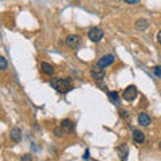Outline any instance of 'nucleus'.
<instances>
[{
  "label": "nucleus",
  "mask_w": 161,
  "mask_h": 161,
  "mask_svg": "<svg viewBox=\"0 0 161 161\" xmlns=\"http://www.w3.org/2000/svg\"><path fill=\"white\" fill-rule=\"evenodd\" d=\"M157 40H158V43L161 44V31H160V32L157 34Z\"/></svg>",
  "instance_id": "obj_20"
},
{
  "label": "nucleus",
  "mask_w": 161,
  "mask_h": 161,
  "mask_svg": "<svg viewBox=\"0 0 161 161\" xmlns=\"http://www.w3.org/2000/svg\"><path fill=\"white\" fill-rule=\"evenodd\" d=\"M125 3H128V4H136V3H140L141 0H124Z\"/></svg>",
  "instance_id": "obj_19"
},
{
  "label": "nucleus",
  "mask_w": 161,
  "mask_h": 161,
  "mask_svg": "<svg viewBox=\"0 0 161 161\" xmlns=\"http://www.w3.org/2000/svg\"><path fill=\"white\" fill-rule=\"evenodd\" d=\"M117 153H118V156H119V158H121V160H126L128 154H129L128 145H126V144H122V145H119V147L117 148Z\"/></svg>",
  "instance_id": "obj_9"
},
{
  "label": "nucleus",
  "mask_w": 161,
  "mask_h": 161,
  "mask_svg": "<svg viewBox=\"0 0 161 161\" xmlns=\"http://www.w3.org/2000/svg\"><path fill=\"white\" fill-rule=\"evenodd\" d=\"M51 86L60 94H66L71 90V82L70 79H62V78H54L51 79Z\"/></svg>",
  "instance_id": "obj_1"
},
{
  "label": "nucleus",
  "mask_w": 161,
  "mask_h": 161,
  "mask_svg": "<svg viewBox=\"0 0 161 161\" xmlns=\"http://www.w3.org/2000/svg\"><path fill=\"white\" fill-rule=\"evenodd\" d=\"M11 140L14 141V142H20L22 141V130H20L19 128H12L11 129Z\"/></svg>",
  "instance_id": "obj_8"
},
{
  "label": "nucleus",
  "mask_w": 161,
  "mask_h": 161,
  "mask_svg": "<svg viewBox=\"0 0 161 161\" xmlns=\"http://www.w3.org/2000/svg\"><path fill=\"white\" fill-rule=\"evenodd\" d=\"M66 44L71 48H77L80 46V38L78 35H69L66 38Z\"/></svg>",
  "instance_id": "obj_5"
},
{
  "label": "nucleus",
  "mask_w": 161,
  "mask_h": 161,
  "mask_svg": "<svg viewBox=\"0 0 161 161\" xmlns=\"http://www.w3.org/2000/svg\"><path fill=\"white\" fill-rule=\"evenodd\" d=\"M90 74H92V77L95 79V80H101V79H103L105 77V70L103 67H101V66H94L92 67V70H90Z\"/></svg>",
  "instance_id": "obj_4"
},
{
  "label": "nucleus",
  "mask_w": 161,
  "mask_h": 161,
  "mask_svg": "<svg viewBox=\"0 0 161 161\" xmlns=\"http://www.w3.org/2000/svg\"><path fill=\"white\" fill-rule=\"evenodd\" d=\"M75 128V125L71 119H63L60 122V129L63 130V133H71Z\"/></svg>",
  "instance_id": "obj_7"
},
{
  "label": "nucleus",
  "mask_w": 161,
  "mask_h": 161,
  "mask_svg": "<svg viewBox=\"0 0 161 161\" xmlns=\"http://www.w3.org/2000/svg\"><path fill=\"white\" fill-rule=\"evenodd\" d=\"M132 137H133V141L136 144H142L145 141V134L141 132V130H133Z\"/></svg>",
  "instance_id": "obj_11"
},
{
  "label": "nucleus",
  "mask_w": 161,
  "mask_h": 161,
  "mask_svg": "<svg viewBox=\"0 0 161 161\" xmlns=\"http://www.w3.org/2000/svg\"><path fill=\"white\" fill-rule=\"evenodd\" d=\"M0 70H7V60L4 57H0Z\"/></svg>",
  "instance_id": "obj_16"
},
{
  "label": "nucleus",
  "mask_w": 161,
  "mask_h": 161,
  "mask_svg": "<svg viewBox=\"0 0 161 161\" xmlns=\"http://www.w3.org/2000/svg\"><path fill=\"white\" fill-rule=\"evenodd\" d=\"M40 69H42V71L44 74H47V75H54V73H55L54 66H51V64L47 63V62H43L42 64H40Z\"/></svg>",
  "instance_id": "obj_12"
},
{
  "label": "nucleus",
  "mask_w": 161,
  "mask_h": 161,
  "mask_svg": "<svg viewBox=\"0 0 161 161\" xmlns=\"http://www.w3.org/2000/svg\"><path fill=\"white\" fill-rule=\"evenodd\" d=\"M134 27H136L137 31H145V30L149 27V22L147 19H140V20H137V22L134 23Z\"/></svg>",
  "instance_id": "obj_10"
},
{
  "label": "nucleus",
  "mask_w": 161,
  "mask_h": 161,
  "mask_svg": "<svg viewBox=\"0 0 161 161\" xmlns=\"http://www.w3.org/2000/svg\"><path fill=\"white\" fill-rule=\"evenodd\" d=\"M128 115H129V113H128V112H126V110H125V109H122V110H121V117H122V118H126Z\"/></svg>",
  "instance_id": "obj_18"
},
{
  "label": "nucleus",
  "mask_w": 161,
  "mask_h": 161,
  "mask_svg": "<svg viewBox=\"0 0 161 161\" xmlns=\"http://www.w3.org/2000/svg\"><path fill=\"white\" fill-rule=\"evenodd\" d=\"M83 158H85V160H87V158H89V152H85V154H83Z\"/></svg>",
  "instance_id": "obj_21"
},
{
  "label": "nucleus",
  "mask_w": 161,
  "mask_h": 161,
  "mask_svg": "<svg viewBox=\"0 0 161 161\" xmlns=\"http://www.w3.org/2000/svg\"><path fill=\"white\" fill-rule=\"evenodd\" d=\"M20 160H23V161H28V160H32V156L31 154H24L20 157Z\"/></svg>",
  "instance_id": "obj_17"
},
{
  "label": "nucleus",
  "mask_w": 161,
  "mask_h": 161,
  "mask_svg": "<svg viewBox=\"0 0 161 161\" xmlns=\"http://www.w3.org/2000/svg\"><path fill=\"white\" fill-rule=\"evenodd\" d=\"M114 62V57L113 55H110V54H108V55H103L102 58H101L99 60H98V66H101V67H108V66H110Z\"/></svg>",
  "instance_id": "obj_6"
},
{
  "label": "nucleus",
  "mask_w": 161,
  "mask_h": 161,
  "mask_svg": "<svg viewBox=\"0 0 161 161\" xmlns=\"http://www.w3.org/2000/svg\"><path fill=\"white\" fill-rule=\"evenodd\" d=\"M152 73L156 75V77L161 78V66H154V67L152 69Z\"/></svg>",
  "instance_id": "obj_15"
},
{
  "label": "nucleus",
  "mask_w": 161,
  "mask_h": 161,
  "mask_svg": "<svg viewBox=\"0 0 161 161\" xmlns=\"http://www.w3.org/2000/svg\"><path fill=\"white\" fill-rule=\"evenodd\" d=\"M138 124L141 126H148L150 124V117L147 114V113H140L138 115Z\"/></svg>",
  "instance_id": "obj_13"
},
{
  "label": "nucleus",
  "mask_w": 161,
  "mask_h": 161,
  "mask_svg": "<svg viewBox=\"0 0 161 161\" xmlns=\"http://www.w3.org/2000/svg\"><path fill=\"white\" fill-rule=\"evenodd\" d=\"M122 97L125 101H134L136 97H137V87L133 86V85H130V86H128L126 89L124 90V93H122Z\"/></svg>",
  "instance_id": "obj_2"
},
{
  "label": "nucleus",
  "mask_w": 161,
  "mask_h": 161,
  "mask_svg": "<svg viewBox=\"0 0 161 161\" xmlns=\"http://www.w3.org/2000/svg\"><path fill=\"white\" fill-rule=\"evenodd\" d=\"M160 149H161V142H160Z\"/></svg>",
  "instance_id": "obj_22"
},
{
  "label": "nucleus",
  "mask_w": 161,
  "mask_h": 161,
  "mask_svg": "<svg viewBox=\"0 0 161 161\" xmlns=\"http://www.w3.org/2000/svg\"><path fill=\"white\" fill-rule=\"evenodd\" d=\"M102 38H103V31L99 27H94L89 31V39L92 40V42H95V43L101 42Z\"/></svg>",
  "instance_id": "obj_3"
},
{
  "label": "nucleus",
  "mask_w": 161,
  "mask_h": 161,
  "mask_svg": "<svg viewBox=\"0 0 161 161\" xmlns=\"http://www.w3.org/2000/svg\"><path fill=\"white\" fill-rule=\"evenodd\" d=\"M108 95H109V98L112 99V102H113V103H115V105H118V103H119V97H118V94L115 93V92H109Z\"/></svg>",
  "instance_id": "obj_14"
}]
</instances>
